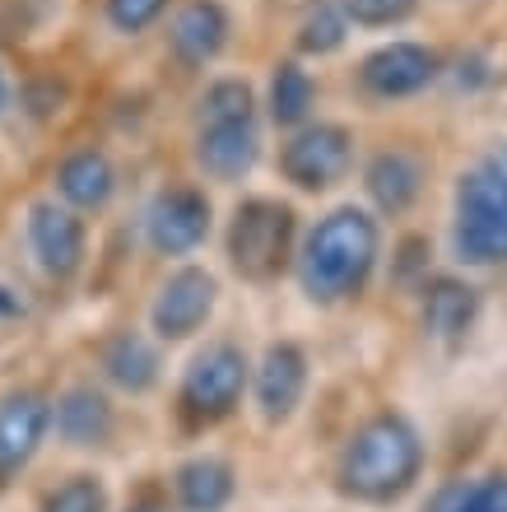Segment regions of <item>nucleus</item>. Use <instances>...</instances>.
<instances>
[{"mask_svg":"<svg viewBox=\"0 0 507 512\" xmlns=\"http://www.w3.org/2000/svg\"><path fill=\"white\" fill-rule=\"evenodd\" d=\"M103 373L117 382L121 391H149L159 382V354L145 336L135 331H117L103 345Z\"/></svg>","mask_w":507,"mask_h":512,"instance_id":"19","label":"nucleus"},{"mask_svg":"<svg viewBox=\"0 0 507 512\" xmlns=\"http://www.w3.org/2000/svg\"><path fill=\"white\" fill-rule=\"evenodd\" d=\"M456 256L470 266L507 261V145L484 149L456 182Z\"/></svg>","mask_w":507,"mask_h":512,"instance_id":"3","label":"nucleus"},{"mask_svg":"<svg viewBox=\"0 0 507 512\" xmlns=\"http://www.w3.org/2000/svg\"><path fill=\"white\" fill-rule=\"evenodd\" d=\"M228 42V10L219 0H187L173 14L168 28V47L182 66H210Z\"/></svg>","mask_w":507,"mask_h":512,"instance_id":"14","label":"nucleus"},{"mask_svg":"<svg viewBox=\"0 0 507 512\" xmlns=\"http://www.w3.org/2000/svg\"><path fill=\"white\" fill-rule=\"evenodd\" d=\"M163 10H168V0H107V19H112L117 33H140V28H149Z\"/></svg>","mask_w":507,"mask_h":512,"instance_id":"26","label":"nucleus"},{"mask_svg":"<svg viewBox=\"0 0 507 512\" xmlns=\"http://www.w3.org/2000/svg\"><path fill=\"white\" fill-rule=\"evenodd\" d=\"M480 317V294L470 289L466 280H452L442 275L424 289V331L428 340H442V345H456L466 340V331Z\"/></svg>","mask_w":507,"mask_h":512,"instance_id":"15","label":"nucleus"},{"mask_svg":"<svg viewBox=\"0 0 507 512\" xmlns=\"http://www.w3.org/2000/svg\"><path fill=\"white\" fill-rule=\"evenodd\" d=\"M345 33H349L345 5H335V0H321L317 10H307L303 24H298V52L326 56V52H335V47H345Z\"/></svg>","mask_w":507,"mask_h":512,"instance_id":"22","label":"nucleus"},{"mask_svg":"<svg viewBox=\"0 0 507 512\" xmlns=\"http://www.w3.org/2000/svg\"><path fill=\"white\" fill-rule=\"evenodd\" d=\"M307 391V354L298 350L294 340H280V345H270L261 368H256V405H261V415L270 424H280L298 410Z\"/></svg>","mask_w":507,"mask_h":512,"instance_id":"13","label":"nucleus"},{"mask_svg":"<svg viewBox=\"0 0 507 512\" xmlns=\"http://www.w3.org/2000/svg\"><path fill=\"white\" fill-rule=\"evenodd\" d=\"M177 499L191 512H219L233 499V466L219 457H196L177 471Z\"/></svg>","mask_w":507,"mask_h":512,"instance_id":"20","label":"nucleus"},{"mask_svg":"<svg viewBox=\"0 0 507 512\" xmlns=\"http://www.w3.org/2000/svg\"><path fill=\"white\" fill-rule=\"evenodd\" d=\"M261 154V135H256V117H238V122H205L196 135V159L210 177L219 182H238L256 168Z\"/></svg>","mask_w":507,"mask_h":512,"instance_id":"12","label":"nucleus"},{"mask_svg":"<svg viewBox=\"0 0 507 512\" xmlns=\"http://www.w3.org/2000/svg\"><path fill=\"white\" fill-rule=\"evenodd\" d=\"M289 252H294V210L280 201H242L233 210V224H228V261L242 280L266 284L275 280L284 266H289Z\"/></svg>","mask_w":507,"mask_h":512,"instance_id":"4","label":"nucleus"},{"mask_svg":"<svg viewBox=\"0 0 507 512\" xmlns=\"http://www.w3.org/2000/svg\"><path fill=\"white\" fill-rule=\"evenodd\" d=\"M363 187L373 196V205L382 215H405L414 201H419V187H424V163L405 154V149H387L368 163L363 173Z\"/></svg>","mask_w":507,"mask_h":512,"instance_id":"16","label":"nucleus"},{"mask_svg":"<svg viewBox=\"0 0 507 512\" xmlns=\"http://www.w3.org/2000/svg\"><path fill=\"white\" fill-rule=\"evenodd\" d=\"M252 89L242 80H219L201 94V126L205 122H238V117H252Z\"/></svg>","mask_w":507,"mask_h":512,"instance_id":"24","label":"nucleus"},{"mask_svg":"<svg viewBox=\"0 0 507 512\" xmlns=\"http://www.w3.org/2000/svg\"><path fill=\"white\" fill-rule=\"evenodd\" d=\"M28 247L52 280H70L84 266V224L66 205L38 201L28 210Z\"/></svg>","mask_w":507,"mask_h":512,"instance_id":"10","label":"nucleus"},{"mask_svg":"<svg viewBox=\"0 0 507 512\" xmlns=\"http://www.w3.org/2000/svg\"><path fill=\"white\" fill-rule=\"evenodd\" d=\"M419 0H345V19L363 28H391L410 19Z\"/></svg>","mask_w":507,"mask_h":512,"instance_id":"25","label":"nucleus"},{"mask_svg":"<svg viewBox=\"0 0 507 512\" xmlns=\"http://www.w3.org/2000/svg\"><path fill=\"white\" fill-rule=\"evenodd\" d=\"M359 80L373 98H410L438 80V56L419 42H387L373 56H363Z\"/></svg>","mask_w":507,"mask_h":512,"instance_id":"9","label":"nucleus"},{"mask_svg":"<svg viewBox=\"0 0 507 512\" xmlns=\"http://www.w3.org/2000/svg\"><path fill=\"white\" fill-rule=\"evenodd\" d=\"M131 512H154V508H131Z\"/></svg>","mask_w":507,"mask_h":512,"instance_id":"30","label":"nucleus"},{"mask_svg":"<svg viewBox=\"0 0 507 512\" xmlns=\"http://www.w3.org/2000/svg\"><path fill=\"white\" fill-rule=\"evenodd\" d=\"M56 433L66 438L70 447H103L112 438V405H107L103 391L94 387H70L52 410Z\"/></svg>","mask_w":507,"mask_h":512,"instance_id":"18","label":"nucleus"},{"mask_svg":"<svg viewBox=\"0 0 507 512\" xmlns=\"http://www.w3.org/2000/svg\"><path fill=\"white\" fill-rule=\"evenodd\" d=\"M377 224L354 205H340L317 229L307 233L303 256H298V280L312 303H345L368 284L377 266Z\"/></svg>","mask_w":507,"mask_h":512,"instance_id":"1","label":"nucleus"},{"mask_svg":"<svg viewBox=\"0 0 507 512\" xmlns=\"http://www.w3.org/2000/svg\"><path fill=\"white\" fill-rule=\"evenodd\" d=\"M466 508H470V480H452V485H442L428 499L424 512H466Z\"/></svg>","mask_w":507,"mask_h":512,"instance_id":"28","label":"nucleus"},{"mask_svg":"<svg viewBox=\"0 0 507 512\" xmlns=\"http://www.w3.org/2000/svg\"><path fill=\"white\" fill-rule=\"evenodd\" d=\"M56 191L66 196L75 210H103L117 191V168L103 149H75L61 168H56Z\"/></svg>","mask_w":507,"mask_h":512,"instance_id":"17","label":"nucleus"},{"mask_svg":"<svg viewBox=\"0 0 507 512\" xmlns=\"http://www.w3.org/2000/svg\"><path fill=\"white\" fill-rule=\"evenodd\" d=\"M242 387H247V354L228 340L205 345L182 378V415L196 424H214V419L233 415V405L242 401Z\"/></svg>","mask_w":507,"mask_h":512,"instance_id":"5","label":"nucleus"},{"mask_svg":"<svg viewBox=\"0 0 507 512\" xmlns=\"http://www.w3.org/2000/svg\"><path fill=\"white\" fill-rule=\"evenodd\" d=\"M354 159V135L335 122H317L294 131V140L280 149V173L298 191H326L349 173Z\"/></svg>","mask_w":507,"mask_h":512,"instance_id":"6","label":"nucleus"},{"mask_svg":"<svg viewBox=\"0 0 507 512\" xmlns=\"http://www.w3.org/2000/svg\"><path fill=\"white\" fill-rule=\"evenodd\" d=\"M214 298H219V284H214L210 270L201 266H182L163 280L159 298H154V312L149 322L163 340H187L196 336L214 312Z\"/></svg>","mask_w":507,"mask_h":512,"instance_id":"7","label":"nucleus"},{"mask_svg":"<svg viewBox=\"0 0 507 512\" xmlns=\"http://www.w3.org/2000/svg\"><path fill=\"white\" fill-rule=\"evenodd\" d=\"M52 429V405L38 391H14L0 401V475H14L19 466L33 461Z\"/></svg>","mask_w":507,"mask_h":512,"instance_id":"11","label":"nucleus"},{"mask_svg":"<svg viewBox=\"0 0 507 512\" xmlns=\"http://www.w3.org/2000/svg\"><path fill=\"white\" fill-rule=\"evenodd\" d=\"M145 233L154 252L163 256H187L205 243L210 233V201L196 187H168L154 196L145 215Z\"/></svg>","mask_w":507,"mask_h":512,"instance_id":"8","label":"nucleus"},{"mask_svg":"<svg viewBox=\"0 0 507 512\" xmlns=\"http://www.w3.org/2000/svg\"><path fill=\"white\" fill-rule=\"evenodd\" d=\"M312 98H317L312 75L303 66H294V61H284L275 70V80H270V117L280 126H303L307 112H312Z\"/></svg>","mask_w":507,"mask_h":512,"instance_id":"21","label":"nucleus"},{"mask_svg":"<svg viewBox=\"0 0 507 512\" xmlns=\"http://www.w3.org/2000/svg\"><path fill=\"white\" fill-rule=\"evenodd\" d=\"M466 512H507V475H489L480 485H470Z\"/></svg>","mask_w":507,"mask_h":512,"instance_id":"27","label":"nucleus"},{"mask_svg":"<svg viewBox=\"0 0 507 512\" xmlns=\"http://www.w3.org/2000/svg\"><path fill=\"white\" fill-rule=\"evenodd\" d=\"M42 512H107V489L98 475H70L42 499Z\"/></svg>","mask_w":507,"mask_h":512,"instance_id":"23","label":"nucleus"},{"mask_svg":"<svg viewBox=\"0 0 507 512\" xmlns=\"http://www.w3.org/2000/svg\"><path fill=\"white\" fill-rule=\"evenodd\" d=\"M0 108H5V75H0Z\"/></svg>","mask_w":507,"mask_h":512,"instance_id":"29","label":"nucleus"},{"mask_svg":"<svg viewBox=\"0 0 507 512\" xmlns=\"http://www.w3.org/2000/svg\"><path fill=\"white\" fill-rule=\"evenodd\" d=\"M419 466H424V443L414 424L396 410H382L359 424L340 452V489L363 503H391L419 480Z\"/></svg>","mask_w":507,"mask_h":512,"instance_id":"2","label":"nucleus"}]
</instances>
